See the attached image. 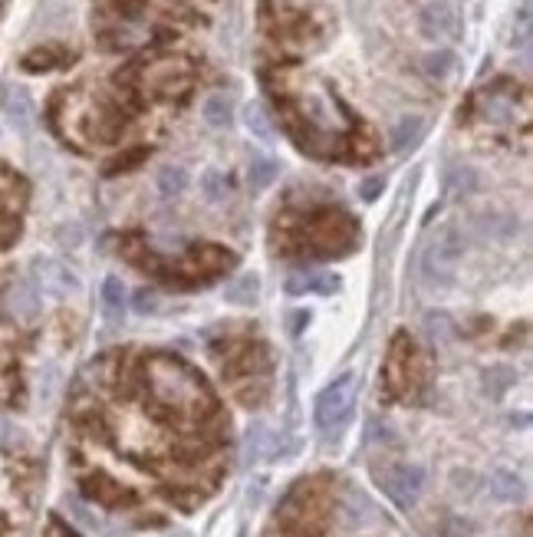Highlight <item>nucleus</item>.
Segmentation results:
<instances>
[{
	"instance_id": "1",
	"label": "nucleus",
	"mask_w": 533,
	"mask_h": 537,
	"mask_svg": "<svg viewBox=\"0 0 533 537\" xmlns=\"http://www.w3.org/2000/svg\"><path fill=\"white\" fill-rule=\"evenodd\" d=\"M145 380L148 392L162 409L181 413L185 419H198L211 409V396L204 389V382L175 357H152L145 363Z\"/></svg>"
},
{
	"instance_id": "2",
	"label": "nucleus",
	"mask_w": 533,
	"mask_h": 537,
	"mask_svg": "<svg viewBox=\"0 0 533 537\" xmlns=\"http://www.w3.org/2000/svg\"><path fill=\"white\" fill-rule=\"evenodd\" d=\"M465 254V241L457 235L455 224H448L442 231H434V237L428 241L425 247V258H422V274L428 284H448L455 280V270H457V260Z\"/></svg>"
},
{
	"instance_id": "3",
	"label": "nucleus",
	"mask_w": 533,
	"mask_h": 537,
	"mask_svg": "<svg viewBox=\"0 0 533 537\" xmlns=\"http://www.w3.org/2000/svg\"><path fill=\"white\" fill-rule=\"evenodd\" d=\"M355 403V376H343L336 380L330 389H322L320 403H316V426L322 436H343L346 422L353 415Z\"/></svg>"
},
{
	"instance_id": "4",
	"label": "nucleus",
	"mask_w": 533,
	"mask_h": 537,
	"mask_svg": "<svg viewBox=\"0 0 533 537\" xmlns=\"http://www.w3.org/2000/svg\"><path fill=\"white\" fill-rule=\"evenodd\" d=\"M376 482L399 508H411L425 488V471L418 465H395V469L378 471Z\"/></svg>"
},
{
	"instance_id": "5",
	"label": "nucleus",
	"mask_w": 533,
	"mask_h": 537,
	"mask_svg": "<svg viewBox=\"0 0 533 537\" xmlns=\"http://www.w3.org/2000/svg\"><path fill=\"white\" fill-rule=\"evenodd\" d=\"M418 27L428 40H457L461 36V20L448 0H428L418 11Z\"/></svg>"
},
{
	"instance_id": "6",
	"label": "nucleus",
	"mask_w": 533,
	"mask_h": 537,
	"mask_svg": "<svg viewBox=\"0 0 533 537\" xmlns=\"http://www.w3.org/2000/svg\"><path fill=\"white\" fill-rule=\"evenodd\" d=\"M336 291V277L330 274H290L287 293H330Z\"/></svg>"
},
{
	"instance_id": "7",
	"label": "nucleus",
	"mask_w": 533,
	"mask_h": 537,
	"mask_svg": "<svg viewBox=\"0 0 533 537\" xmlns=\"http://www.w3.org/2000/svg\"><path fill=\"white\" fill-rule=\"evenodd\" d=\"M422 129H425V123L418 116H402L399 123L392 125V148H395V152L411 148L418 139H422Z\"/></svg>"
},
{
	"instance_id": "8",
	"label": "nucleus",
	"mask_w": 533,
	"mask_h": 537,
	"mask_svg": "<svg viewBox=\"0 0 533 537\" xmlns=\"http://www.w3.org/2000/svg\"><path fill=\"white\" fill-rule=\"evenodd\" d=\"M4 109H7V116H11V123L17 125V129H27V125H30L34 106H30V96H27L23 90L7 92V96H4Z\"/></svg>"
},
{
	"instance_id": "9",
	"label": "nucleus",
	"mask_w": 533,
	"mask_h": 537,
	"mask_svg": "<svg viewBox=\"0 0 533 537\" xmlns=\"http://www.w3.org/2000/svg\"><path fill=\"white\" fill-rule=\"evenodd\" d=\"M0 188H4V179H0ZM17 212H20V202H13L11 195L0 191V247L11 244L17 235Z\"/></svg>"
},
{
	"instance_id": "10",
	"label": "nucleus",
	"mask_w": 533,
	"mask_h": 537,
	"mask_svg": "<svg viewBox=\"0 0 533 537\" xmlns=\"http://www.w3.org/2000/svg\"><path fill=\"white\" fill-rule=\"evenodd\" d=\"M346 517H349V525L353 527H362L376 517V508H372V501H369L366 494L349 492V498H346Z\"/></svg>"
},
{
	"instance_id": "11",
	"label": "nucleus",
	"mask_w": 533,
	"mask_h": 537,
	"mask_svg": "<svg viewBox=\"0 0 533 537\" xmlns=\"http://www.w3.org/2000/svg\"><path fill=\"white\" fill-rule=\"evenodd\" d=\"M425 73L432 79H448L451 73H455V67H457V56L451 53V50H438V53H428L425 56Z\"/></svg>"
},
{
	"instance_id": "12",
	"label": "nucleus",
	"mask_w": 533,
	"mask_h": 537,
	"mask_svg": "<svg viewBox=\"0 0 533 537\" xmlns=\"http://www.w3.org/2000/svg\"><path fill=\"white\" fill-rule=\"evenodd\" d=\"M490 492L497 494L500 501H513V498H521L523 485L511 471H494V475H490Z\"/></svg>"
},
{
	"instance_id": "13",
	"label": "nucleus",
	"mask_w": 533,
	"mask_h": 537,
	"mask_svg": "<svg viewBox=\"0 0 533 537\" xmlns=\"http://www.w3.org/2000/svg\"><path fill=\"white\" fill-rule=\"evenodd\" d=\"M244 125H247V132H254L257 139H270V135H274V125L266 119L264 106H257V102H247L244 106Z\"/></svg>"
},
{
	"instance_id": "14",
	"label": "nucleus",
	"mask_w": 533,
	"mask_h": 537,
	"mask_svg": "<svg viewBox=\"0 0 533 537\" xmlns=\"http://www.w3.org/2000/svg\"><path fill=\"white\" fill-rule=\"evenodd\" d=\"M201 112H204V123L214 125V129H218V125H227L231 123V100H227V96H208Z\"/></svg>"
},
{
	"instance_id": "15",
	"label": "nucleus",
	"mask_w": 533,
	"mask_h": 537,
	"mask_svg": "<svg viewBox=\"0 0 533 537\" xmlns=\"http://www.w3.org/2000/svg\"><path fill=\"white\" fill-rule=\"evenodd\" d=\"M257 291H260L257 277H254V274H244V277H237L231 287L224 291V297H227L231 303H251L257 297Z\"/></svg>"
},
{
	"instance_id": "16",
	"label": "nucleus",
	"mask_w": 533,
	"mask_h": 537,
	"mask_svg": "<svg viewBox=\"0 0 533 537\" xmlns=\"http://www.w3.org/2000/svg\"><path fill=\"white\" fill-rule=\"evenodd\" d=\"M102 301H106V310H109V317H119L125 310V287L123 280L109 277L106 284H102Z\"/></svg>"
},
{
	"instance_id": "17",
	"label": "nucleus",
	"mask_w": 533,
	"mask_h": 537,
	"mask_svg": "<svg viewBox=\"0 0 533 537\" xmlns=\"http://www.w3.org/2000/svg\"><path fill=\"white\" fill-rule=\"evenodd\" d=\"M185 185H188V175H185V168H162L158 172V188H162V195H181L185 191Z\"/></svg>"
},
{
	"instance_id": "18",
	"label": "nucleus",
	"mask_w": 533,
	"mask_h": 537,
	"mask_svg": "<svg viewBox=\"0 0 533 537\" xmlns=\"http://www.w3.org/2000/svg\"><path fill=\"white\" fill-rule=\"evenodd\" d=\"M277 175V162H270V158H254V165H251V185L254 188H266L270 181Z\"/></svg>"
},
{
	"instance_id": "19",
	"label": "nucleus",
	"mask_w": 533,
	"mask_h": 537,
	"mask_svg": "<svg viewBox=\"0 0 533 537\" xmlns=\"http://www.w3.org/2000/svg\"><path fill=\"white\" fill-rule=\"evenodd\" d=\"M264 445H266V429L251 426V432H247V461L260 459V455H264Z\"/></svg>"
},
{
	"instance_id": "20",
	"label": "nucleus",
	"mask_w": 533,
	"mask_h": 537,
	"mask_svg": "<svg viewBox=\"0 0 533 537\" xmlns=\"http://www.w3.org/2000/svg\"><path fill=\"white\" fill-rule=\"evenodd\" d=\"M484 112H488V119L500 123V119H507V116H511V106L500 100V96H490V100L484 102Z\"/></svg>"
},
{
	"instance_id": "21",
	"label": "nucleus",
	"mask_w": 533,
	"mask_h": 537,
	"mask_svg": "<svg viewBox=\"0 0 533 537\" xmlns=\"http://www.w3.org/2000/svg\"><path fill=\"white\" fill-rule=\"evenodd\" d=\"M382 188H386V179H382V175H372V179H366L359 185V198H362V202H372V198H378Z\"/></svg>"
},
{
	"instance_id": "22",
	"label": "nucleus",
	"mask_w": 533,
	"mask_h": 537,
	"mask_svg": "<svg viewBox=\"0 0 533 537\" xmlns=\"http://www.w3.org/2000/svg\"><path fill=\"white\" fill-rule=\"evenodd\" d=\"M204 191H208L211 202H221L224 188H221V175H218V172H208V175H204Z\"/></svg>"
},
{
	"instance_id": "23",
	"label": "nucleus",
	"mask_w": 533,
	"mask_h": 537,
	"mask_svg": "<svg viewBox=\"0 0 533 537\" xmlns=\"http://www.w3.org/2000/svg\"><path fill=\"white\" fill-rule=\"evenodd\" d=\"M46 537H73V534H69V531L60 525V521H50V531H46Z\"/></svg>"
},
{
	"instance_id": "24",
	"label": "nucleus",
	"mask_w": 533,
	"mask_h": 537,
	"mask_svg": "<svg viewBox=\"0 0 533 537\" xmlns=\"http://www.w3.org/2000/svg\"><path fill=\"white\" fill-rule=\"evenodd\" d=\"M0 7H4V0H0Z\"/></svg>"
}]
</instances>
